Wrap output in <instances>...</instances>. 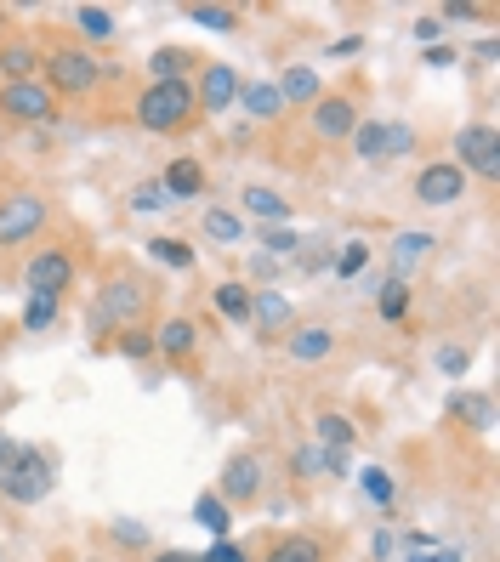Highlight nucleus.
<instances>
[{"label":"nucleus","instance_id":"14","mask_svg":"<svg viewBox=\"0 0 500 562\" xmlns=\"http://www.w3.org/2000/svg\"><path fill=\"white\" fill-rule=\"evenodd\" d=\"M194 347H199V324H194V318H165V324H160V330H154V352H165V358H177V364H182V358H194Z\"/></svg>","mask_w":500,"mask_h":562},{"label":"nucleus","instance_id":"12","mask_svg":"<svg viewBox=\"0 0 500 562\" xmlns=\"http://www.w3.org/2000/svg\"><path fill=\"white\" fill-rule=\"evenodd\" d=\"M353 125H358V103L353 97H319L313 103V137H324V142H341V137H353Z\"/></svg>","mask_w":500,"mask_h":562},{"label":"nucleus","instance_id":"18","mask_svg":"<svg viewBox=\"0 0 500 562\" xmlns=\"http://www.w3.org/2000/svg\"><path fill=\"white\" fill-rule=\"evenodd\" d=\"M171 199H194L199 188H205V171H199V159H171V171H165L160 182Z\"/></svg>","mask_w":500,"mask_h":562},{"label":"nucleus","instance_id":"25","mask_svg":"<svg viewBox=\"0 0 500 562\" xmlns=\"http://www.w3.org/2000/svg\"><path fill=\"white\" fill-rule=\"evenodd\" d=\"M205 233H211V239H222V245H239V239H245V216L211 205V211H205Z\"/></svg>","mask_w":500,"mask_h":562},{"label":"nucleus","instance_id":"9","mask_svg":"<svg viewBox=\"0 0 500 562\" xmlns=\"http://www.w3.org/2000/svg\"><path fill=\"white\" fill-rule=\"evenodd\" d=\"M262 494V455H228V466H222V489H216V500L222 506H250Z\"/></svg>","mask_w":500,"mask_h":562},{"label":"nucleus","instance_id":"27","mask_svg":"<svg viewBox=\"0 0 500 562\" xmlns=\"http://www.w3.org/2000/svg\"><path fill=\"white\" fill-rule=\"evenodd\" d=\"M353 438H358V426L347 421V415H319V449H353Z\"/></svg>","mask_w":500,"mask_h":562},{"label":"nucleus","instance_id":"20","mask_svg":"<svg viewBox=\"0 0 500 562\" xmlns=\"http://www.w3.org/2000/svg\"><path fill=\"white\" fill-rule=\"evenodd\" d=\"M182 18H188V23H205V29H216V35H228V29H239V6H211V0H188V6H182Z\"/></svg>","mask_w":500,"mask_h":562},{"label":"nucleus","instance_id":"23","mask_svg":"<svg viewBox=\"0 0 500 562\" xmlns=\"http://www.w3.org/2000/svg\"><path fill=\"white\" fill-rule=\"evenodd\" d=\"M211 301H216V313L228 318V324H245V318H250V290H245L239 279L216 284V290H211Z\"/></svg>","mask_w":500,"mask_h":562},{"label":"nucleus","instance_id":"19","mask_svg":"<svg viewBox=\"0 0 500 562\" xmlns=\"http://www.w3.org/2000/svg\"><path fill=\"white\" fill-rule=\"evenodd\" d=\"M239 97H245L250 120H279V114H285V97H279L273 80H262V86H239Z\"/></svg>","mask_w":500,"mask_h":562},{"label":"nucleus","instance_id":"44","mask_svg":"<svg viewBox=\"0 0 500 562\" xmlns=\"http://www.w3.org/2000/svg\"><path fill=\"white\" fill-rule=\"evenodd\" d=\"M438 35H444V18H415V40L421 46H438Z\"/></svg>","mask_w":500,"mask_h":562},{"label":"nucleus","instance_id":"3","mask_svg":"<svg viewBox=\"0 0 500 562\" xmlns=\"http://www.w3.org/2000/svg\"><path fill=\"white\" fill-rule=\"evenodd\" d=\"M40 69L52 74V97H86V91H97V80H103V69H97V57L80 52V46H52V52L40 57Z\"/></svg>","mask_w":500,"mask_h":562},{"label":"nucleus","instance_id":"8","mask_svg":"<svg viewBox=\"0 0 500 562\" xmlns=\"http://www.w3.org/2000/svg\"><path fill=\"white\" fill-rule=\"evenodd\" d=\"M0 114L18 125H46L57 120V97L40 80H23V86H0Z\"/></svg>","mask_w":500,"mask_h":562},{"label":"nucleus","instance_id":"45","mask_svg":"<svg viewBox=\"0 0 500 562\" xmlns=\"http://www.w3.org/2000/svg\"><path fill=\"white\" fill-rule=\"evenodd\" d=\"M438 364H444L449 375H466V364H472V358H466V352H455V347H449V352H438Z\"/></svg>","mask_w":500,"mask_h":562},{"label":"nucleus","instance_id":"37","mask_svg":"<svg viewBox=\"0 0 500 562\" xmlns=\"http://www.w3.org/2000/svg\"><path fill=\"white\" fill-rule=\"evenodd\" d=\"M358 489L370 494L375 506H393V477L381 472V466H364V472H358Z\"/></svg>","mask_w":500,"mask_h":562},{"label":"nucleus","instance_id":"10","mask_svg":"<svg viewBox=\"0 0 500 562\" xmlns=\"http://www.w3.org/2000/svg\"><path fill=\"white\" fill-rule=\"evenodd\" d=\"M74 279V262L69 250H35L29 267H23V284H29V296H63Z\"/></svg>","mask_w":500,"mask_h":562},{"label":"nucleus","instance_id":"48","mask_svg":"<svg viewBox=\"0 0 500 562\" xmlns=\"http://www.w3.org/2000/svg\"><path fill=\"white\" fill-rule=\"evenodd\" d=\"M91 562H103V557H91Z\"/></svg>","mask_w":500,"mask_h":562},{"label":"nucleus","instance_id":"15","mask_svg":"<svg viewBox=\"0 0 500 562\" xmlns=\"http://www.w3.org/2000/svg\"><path fill=\"white\" fill-rule=\"evenodd\" d=\"M40 69V52L29 40H6L0 46V86H23V80H35Z\"/></svg>","mask_w":500,"mask_h":562},{"label":"nucleus","instance_id":"5","mask_svg":"<svg viewBox=\"0 0 500 562\" xmlns=\"http://www.w3.org/2000/svg\"><path fill=\"white\" fill-rule=\"evenodd\" d=\"M455 165H461L466 176H500L495 125H461V131H455Z\"/></svg>","mask_w":500,"mask_h":562},{"label":"nucleus","instance_id":"43","mask_svg":"<svg viewBox=\"0 0 500 562\" xmlns=\"http://www.w3.org/2000/svg\"><path fill=\"white\" fill-rule=\"evenodd\" d=\"M199 562H250V557H245V545L216 540V545H211V557H199Z\"/></svg>","mask_w":500,"mask_h":562},{"label":"nucleus","instance_id":"31","mask_svg":"<svg viewBox=\"0 0 500 562\" xmlns=\"http://www.w3.org/2000/svg\"><path fill=\"white\" fill-rule=\"evenodd\" d=\"M375 307H381V318H393V324H398V318L410 313V284L387 279V284H381V296H375Z\"/></svg>","mask_w":500,"mask_h":562},{"label":"nucleus","instance_id":"34","mask_svg":"<svg viewBox=\"0 0 500 562\" xmlns=\"http://www.w3.org/2000/svg\"><path fill=\"white\" fill-rule=\"evenodd\" d=\"M194 517H199V523H205V528H211L216 540H222V534H228V523H233V511H228V506H222V500H216V494H199V506H194Z\"/></svg>","mask_w":500,"mask_h":562},{"label":"nucleus","instance_id":"1","mask_svg":"<svg viewBox=\"0 0 500 562\" xmlns=\"http://www.w3.org/2000/svg\"><path fill=\"white\" fill-rule=\"evenodd\" d=\"M194 114H199L194 80H154V86L137 97V120H143V131H182Z\"/></svg>","mask_w":500,"mask_h":562},{"label":"nucleus","instance_id":"41","mask_svg":"<svg viewBox=\"0 0 500 562\" xmlns=\"http://www.w3.org/2000/svg\"><path fill=\"white\" fill-rule=\"evenodd\" d=\"M455 415H466L472 426H489V398H455Z\"/></svg>","mask_w":500,"mask_h":562},{"label":"nucleus","instance_id":"46","mask_svg":"<svg viewBox=\"0 0 500 562\" xmlns=\"http://www.w3.org/2000/svg\"><path fill=\"white\" fill-rule=\"evenodd\" d=\"M427 63L432 69H444V63H455V52H449V46H427Z\"/></svg>","mask_w":500,"mask_h":562},{"label":"nucleus","instance_id":"21","mask_svg":"<svg viewBox=\"0 0 500 562\" xmlns=\"http://www.w3.org/2000/svg\"><path fill=\"white\" fill-rule=\"evenodd\" d=\"M239 205H245L250 216H262V222H285V216H290L285 194H273V188H262V182H256V188H245V194H239Z\"/></svg>","mask_w":500,"mask_h":562},{"label":"nucleus","instance_id":"24","mask_svg":"<svg viewBox=\"0 0 500 562\" xmlns=\"http://www.w3.org/2000/svg\"><path fill=\"white\" fill-rule=\"evenodd\" d=\"M285 103H319V74L313 69H285V80H273Z\"/></svg>","mask_w":500,"mask_h":562},{"label":"nucleus","instance_id":"7","mask_svg":"<svg viewBox=\"0 0 500 562\" xmlns=\"http://www.w3.org/2000/svg\"><path fill=\"white\" fill-rule=\"evenodd\" d=\"M466 182H472V176H466L455 159H432L427 171L415 176V199H421V205H432V211H444V205H461Z\"/></svg>","mask_w":500,"mask_h":562},{"label":"nucleus","instance_id":"40","mask_svg":"<svg viewBox=\"0 0 500 562\" xmlns=\"http://www.w3.org/2000/svg\"><path fill=\"white\" fill-rule=\"evenodd\" d=\"M410 148H415V131H410V125H387V154H381V159H404Z\"/></svg>","mask_w":500,"mask_h":562},{"label":"nucleus","instance_id":"13","mask_svg":"<svg viewBox=\"0 0 500 562\" xmlns=\"http://www.w3.org/2000/svg\"><path fill=\"white\" fill-rule=\"evenodd\" d=\"M285 352L296 358V364H324L330 352H336V330L330 324H296L285 341Z\"/></svg>","mask_w":500,"mask_h":562},{"label":"nucleus","instance_id":"4","mask_svg":"<svg viewBox=\"0 0 500 562\" xmlns=\"http://www.w3.org/2000/svg\"><path fill=\"white\" fill-rule=\"evenodd\" d=\"M148 307V290L143 279H131V273H114V279L97 290V301H91V330L108 335L114 324H131V318Z\"/></svg>","mask_w":500,"mask_h":562},{"label":"nucleus","instance_id":"22","mask_svg":"<svg viewBox=\"0 0 500 562\" xmlns=\"http://www.w3.org/2000/svg\"><path fill=\"white\" fill-rule=\"evenodd\" d=\"M268 562H324V540H313V534H285L268 551Z\"/></svg>","mask_w":500,"mask_h":562},{"label":"nucleus","instance_id":"36","mask_svg":"<svg viewBox=\"0 0 500 562\" xmlns=\"http://www.w3.org/2000/svg\"><path fill=\"white\" fill-rule=\"evenodd\" d=\"M57 324V296H29L23 307V330H52Z\"/></svg>","mask_w":500,"mask_h":562},{"label":"nucleus","instance_id":"16","mask_svg":"<svg viewBox=\"0 0 500 562\" xmlns=\"http://www.w3.org/2000/svg\"><path fill=\"white\" fill-rule=\"evenodd\" d=\"M250 318H256V330L273 341V335L290 324V301L279 296V290H250Z\"/></svg>","mask_w":500,"mask_h":562},{"label":"nucleus","instance_id":"29","mask_svg":"<svg viewBox=\"0 0 500 562\" xmlns=\"http://www.w3.org/2000/svg\"><path fill=\"white\" fill-rule=\"evenodd\" d=\"M74 23H80V35L86 40H114V12H108V6H80Z\"/></svg>","mask_w":500,"mask_h":562},{"label":"nucleus","instance_id":"33","mask_svg":"<svg viewBox=\"0 0 500 562\" xmlns=\"http://www.w3.org/2000/svg\"><path fill=\"white\" fill-rule=\"evenodd\" d=\"M148 256L154 262H165V267H194V250H188V239H148Z\"/></svg>","mask_w":500,"mask_h":562},{"label":"nucleus","instance_id":"28","mask_svg":"<svg viewBox=\"0 0 500 562\" xmlns=\"http://www.w3.org/2000/svg\"><path fill=\"white\" fill-rule=\"evenodd\" d=\"M353 148H358V159H381L387 154V125L381 120H358L353 125Z\"/></svg>","mask_w":500,"mask_h":562},{"label":"nucleus","instance_id":"17","mask_svg":"<svg viewBox=\"0 0 500 562\" xmlns=\"http://www.w3.org/2000/svg\"><path fill=\"white\" fill-rule=\"evenodd\" d=\"M427 250H432V233H398L393 239V279L410 284V273L427 262Z\"/></svg>","mask_w":500,"mask_h":562},{"label":"nucleus","instance_id":"2","mask_svg":"<svg viewBox=\"0 0 500 562\" xmlns=\"http://www.w3.org/2000/svg\"><path fill=\"white\" fill-rule=\"evenodd\" d=\"M57 466L46 449H29V443H18V455H12V466H6V477H0V494L6 500H18V506H40L46 494H52L57 483Z\"/></svg>","mask_w":500,"mask_h":562},{"label":"nucleus","instance_id":"39","mask_svg":"<svg viewBox=\"0 0 500 562\" xmlns=\"http://www.w3.org/2000/svg\"><path fill=\"white\" fill-rule=\"evenodd\" d=\"M125 358H154V330H120Z\"/></svg>","mask_w":500,"mask_h":562},{"label":"nucleus","instance_id":"42","mask_svg":"<svg viewBox=\"0 0 500 562\" xmlns=\"http://www.w3.org/2000/svg\"><path fill=\"white\" fill-rule=\"evenodd\" d=\"M262 250H273V256H290V250H296V233L268 228V233H262Z\"/></svg>","mask_w":500,"mask_h":562},{"label":"nucleus","instance_id":"11","mask_svg":"<svg viewBox=\"0 0 500 562\" xmlns=\"http://www.w3.org/2000/svg\"><path fill=\"white\" fill-rule=\"evenodd\" d=\"M194 97H199V108H205V114H222V108L239 97V74H233V63H199Z\"/></svg>","mask_w":500,"mask_h":562},{"label":"nucleus","instance_id":"38","mask_svg":"<svg viewBox=\"0 0 500 562\" xmlns=\"http://www.w3.org/2000/svg\"><path fill=\"white\" fill-rule=\"evenodd\" d=\"M370 262V245H364V239H353V245H341V256H336V273L341 279H353L358 267Z\"/></svg>","mask_w":500,"mask_h":562},{"label":"nucleus","instance_id":"30","mask_svg":"<svg viewBox=\"0 0 500 562\" xmlns=\"http://www.w3.org/2000/svg\"><path fill=\"white\" fill-rule=\"evenodd\" d=\"M410 562H461V545H438L432 534H410Z\"/></svg>","mask_w":500,"mask_h":562},{"label":"nucleus","instance_id":"47","mask_svg":"<svg viewBox=\"0 0 500 562\" xmlns=\"http://www.w3.org/2000/svg\"><path fill=\"white\" fill-rule=\"evenodd\" d=\"M154 562H199V557H188V551H160Z\"/></svg>","mask_w":500,"mask_h":562},{"label":"nucleus","instance_id":"6","mask_svg":"<svg viewBox=\"0 0 500 562\" xmlns=\"http://www.w3.org/2000/svg\"><path fill=\"white\" fill-rule=\"evenodd\" d=\"M46 199L40 194H6L0 199V245H23V239H35L46 228Z\"/></svg>","mask_w":500,"mask_h":562},{"label":"nucleus","instance_id":"26","mask_svg":"<svg viewBox=\"0 0 500 562\" xmlns=\"http://www.w3.org/2000/svg\"><path fill=\"white\" fill-rule=\"evenodd\" d=\"M324 472H341V455H336V449H319V443H313V449H302V455H296V477H302V483H313V477H324Z\"/></svg>","mask_w":500,"mask_h":562},{"label":"nucleus","instance_id":"32","mask_svg":"<svg viewBox=\"0 0 500 562\" xmlns=\"http://www.w3.org/2000/svg\"><path fill=\"white\" fill-rule=\"evenodd\" d=\"M148 69L160 74V80H182V69H194V57L182 52V46H160V52L148 57Z\"/></svg>","mask_w":500,"mask_h":562},{"label":"nucleus","instance_id":"35","mask_svg":"<svg viewBox=\"0 0 500 562\" xmlns=\"http://www.w3.org/2000/svg\"><path fill=\"white\" fill-rule=\"evenodd\" d=\"M125 205H131V211H137V216H148V211H165V205H171V194H165L160 182H137V188H131V199H125Z\"/></svg>","mask_w":500,"mask_h":562}]
</instances>
